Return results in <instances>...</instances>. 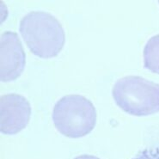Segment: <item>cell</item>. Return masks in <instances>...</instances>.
<instances>
[{
    "instance_id": "obj_3",
    "label": "cell",
    "mask_w": 159,
    "mask_h": 159,
    "mask_svg": "<svg viewBox=\"0 0 159 159\" xmlns=\"http://www.w3.org/2000/svg\"><path fill=\"white\" fill-rule=\"evenodd\" d=\"M52 120L56 128L65 136L71 139L84 137L96 126V108L84 96H64L53 107Z\"/></svg>"
},
{
    "instance_id": "obj_4",
    "label": "cell",
    "mask_w": 159,
    "mask_h": 159,
    "mask_svg": "<svg viewBox=\"0 0 159 159\" xmlns=\"http://www.w3.org/2000/svg\"><path fill=\"white\" fill-rule=\"evenodd\" d=\"M1 126L4 134H16L29 124L31 107L29 101L17 94H9L0 99Z\"/></svg>"
},
{
    "instance_id": "obj_6",
    "label": "cell",
    "mask_w": 159,
    "mask_h": 159,
    "mask_svg": "<svg viewBox=\"0 0 159 159\" xmlns=\"http://www.w3.org/2000/svg\"><path fill=\"white\" fill-rule=\"evenodd\" d=\"M144 65L148 70L159 74V34L151 38L145 46Z\"/></svg>"
},
{
    "instance_id": "obj_7",
    "label": "cell",
    "mask_w": 159,
    "mask_h": 159,
    "mask_svg": "<svg viewBox=\"0 0 159 159\" xmlns=\"http://www.w3.org/2000/svg\"><path fill=\"white\" fill-rule=\"evenodd\" d=\"M75 159H100L96 157H94V156H90V155H82L79 156L78 157H76Z\"/></svg>"
},
{
    "instance_id": "obj_5",
    "label": "cell",
    "mask_w": 159,
    "mask_h": 159,
    "mask_svg": "<svg viewBox=\"0 0 159 159\" xmlns=\"http://www.w3.org/2000/svg\"><path fill=\"white\" fill-rule=\"evenodd\" d=\"M1 81L9 82L20 77L26 64V55L18 35L5 32L1 36Z\"/></svg>"
},
{
    "instance_id": "obj_2",
    "label": "cell",
    "mask_w": 159,
    "mask_h": 159,
    "mask_svg": "<svg viewBox=\"0 0 159 159\" xmlns=\"http://www.w3.org/2000/svg\"><path fill=\"white\" fill-rule=\"evenodd\" d=\"M113 96L119 107L130 115L144 116L159 112V84L129 76L115 83Z\"/></svg>"
},
{
    "instance_id": "obj_1",
    "label": "cell",
    "mask_w": 159,
    "mask_h": 159,
    "mask_svg": "<svg viewBox=\"0 0 159 159\" xmlns=\"http://www.w3.org/2000/svg\"><path fill=\"white\" fill-rule=\"evenodd\" d=\"M20 33L30 51L43 59L55 57L65 45L63 27L44 11H32L20 22Z\"/></svg>"
}]
</instances>
